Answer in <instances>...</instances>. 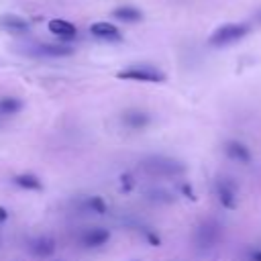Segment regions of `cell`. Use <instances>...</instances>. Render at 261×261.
Masks as SVG:
<instances>
[{
    "mask_svg": "<svg viewBox=\"0 0 261 261\" xmlns=\"http://www.w3.org/2000/svg\"><path fill=\"white\" fill-rule=\"evenodd\" d=\"M116 77L118 80H124V82H143V84H161L165 82V73L153 65H147V63H135V65H128L120 71H116Z\"/></svg>",
    "mask_w": 261,
    "mask_h": 261,
    "instance_id": "cell-2",
    "label": "cell"
},
{
    "mask_svg": "<svg viewBox=\"0 0 261 261\" xmlns=\"http://www.w3.org/2000/svg\"><path fill=\"white\" fill-rule=\"evenodd\" d=\"M0 27L8 29V31H12V33H27L31 24H29L24 18H20V16L4 14V16H0Z\"/></svg>",
    "mask_w": 261,
    "mask_h": 261,
    "instance_id": "cell-14",
    "label": "cell"
},
{
    "mask_svg": "<svg viewBox=\"0 0 261 261\" xmlns=\"http://www.w3.org/2000/svg\"><path fill=\"white\" fill-rule=\"evenodd\" d=\"M133 261H137V259H133Z\"/></svg>",
    "mask_w": 261,
    "mask_h": 261,
    "instance_id": "cell-21",
    "label": "cell"
},
{
    "mask_svg": "<svg viewBox=\"0 0 261 261\" xmlns=\"http://www.w3.org/2000/svg\"><path fill=\"white\" fill-rule=\"evenodd\" d=\"M10 184L22 192H43V179L33 171H20L10 177Z\"/></svg>",
    "mask_w": 261,
    "mask_h": 261,
    "instance_id": "cell-8",
    "label": "cell"
},
{
    "mask_svg": "<svg viewBox=\"0 0 261 261\" xmlns=\"http://www.w3.org/2000/svg\"><path fill=\"white\" fill-rule=\"evenodd\" d=\"M8 216H10L8 208H6V206H0V224H4V222L8 220Z\"/></svg>",
    "mask_w": 261,
    "mask_h": 261,
    "instance_id": "cell-19",
    "label": "cell"
},
{
    "mask_svg": "<svg viewBox=\"0 0 261 261\" xmlns=\"http://www.w3.org/2000/svg\"><path fill=\"white\" fill-rule=\"evenodd\" d=\"M141 237L147 241V245H151V247H159L161 245V237L151 228V226H143L141 228Z\"/></svg>",
    "mask_w": 261,
    "mask_h": 261,
    "instance_id": "cell-18",
    "label": "cell"
},
{
    "mask_svg": "<svg viewBox=\"0 0 261 261\" xmlns=\"http://www.w3.org/2000/svg\"><path fill=\"white\" fill-rule=\"evenodd\" d=\"M112 239L110 228L106 226H88L77 234V245L86 251H96L102 249L104 245H108Z\"/></svg>",
    "mask_w": 261,
    "mask_h": 261,
    "instance_id": "cell-4",
    "label": "cell"
},
{
    "mask_svg": "<svg viewBox=\"0 0 261 261\" xmlns=\"http://www.w3.org/2000/svg\"><path fill=\"white\" fill-rule=\"evenodd\" d=\"M90 33L102 41H120L122 33L118 31V27L110 24V22H94L90 24Z\"/></svg>",
    "mask_w": 261,
    "mask_h": 261,
    "instance_id": "cell-11",
    "label": "cell"
},
{
    "mask_svg": "<svg viewBox=\"0 0 261 261\" xmlns=\"http://www.w3.org/2000/svg\"><path fill=\"white\" fill-rule=\"evenodd\" d=\"M151 120H153L151 114L141 108H128L120 114V124L126 130H145L151 124Z\"/></svg>",
    "mask_w": 261,
    "mask_h": 261,
    "instance_id": "cell-6",
    "label": "cell"
},
{
    "mask_svg": "<svg viewBox=\"0 0 261 261\" xmlns=\"http://www.w3.org/2000/svg\"><path fill=\"white\" fill-rule=\"evenodd\" d=\"M33 55L39 57H67L73 53V49L69 45H57V43H41L37 47H33L31 51Z\"/></svg>",
    "mask_w": 261,
    "mask_h": 261,
    "instance_id": "cell-9",
    "label": "cell"
},
{
    "mask_svg": "<svg viewBox=\"0 0 261 261\" xmlns=\"http://www.w3.org/2000/svg\"><path fill=\"white\" fill-rule=\"evenodd\" d=\"M75 206H77L80 212H86V214H92V216H104L108 212V202L98 194H88V196L80 198L75 202Z\"/></svg>",
    "mask_w": 261,
    "mask_h": 261,
    "instance_id": "cell-7",
    "label": "cell"
},
{
    "mask_svg": "<svg viewBox=\"0 0 261 261\" xmlns=\"http://www.w3.org/2000/svg\"><path fill=\"white\" fill-rule=\"evenodd\" d=\"M257 18H259V20H261V12H259V14H257Z\"/></svg>",
    "mask_w": 261,
    "mask_h": 261,
    "instance_id": "cell-20",
    "label": "cell"
},
{
    "mask_svg": "<svg viewBox=\"0 0 261 261\" xmlns=\"http://www.w3.org/2000/svg\"><path fill=\"white\" fill-rule=\"evenodd\" d=\"M145 200L155 202V204H167V202H171L173 198H171V194L165 192V190H149V192H145Z\"/></svg>",
    "mask_w": 261,
    "mask_h": 261,
    "instance_id": "cell-16",
    "label": "cell"
},
{
    "mask_svg": "<svg viewBox=\"0 0 261 261\" xmlns=\"http://www.w3.org/2000/svg\"><path fill=\"white\" fill-rule=\"evenodd\" d=\"M49 33H53L55 37H59V39H63V41H71V39H75V35H77V31H75V27L69 22V20H63V18H53V20H49Z\"/></svg>",
    "mask_w": 261,
    "mask_h": 261,
    "instance_id": "cell-10",
    "label": "cell"
},
{
    "mask_svg": "<svg viewBox=\"0 0 261 261\" xmlns=\"http://www.w3.org/2000/svg\"><path fill=\"white\" fill-rule=\"evenodd\" d=\"M24 108V102L22 98L18 96H0V116L2 118H8V116H16L20 114V110Z\"/></svg>",
    "mask_w": 261,
    "mask_h": 261,
    "instance_id": "cell-12",
    "label": "cell"
},
{
    "mask_svg": "<svg viewBox=\"0 0 261 261\" xmlns=\"http://www.w3.org/2000/svg\"><path fill=\"white\" fill-rule=\"evenodd\" d=\"M112 16L120 22H139L143 20V12L135 6H120V8H114L112 10Z\"/></svg>",
    "mask_w": 261,
    "mask_h": 261,
    "instance_id": "cell-13",
    "label": "cell"
},
{
    "mask_svg": "<svg viewBox=\"0 0 261 261\" xmlns=\"http://www.w3.org/2000/svg\"><path fill=\"white\" fill-rule=\"evenodd\" d=\"M27 249H29V253L35 259H49L57 251V241L51 234H39V237H35V239L29 241V247Z\"/></svg>",
    "mask_w": 261,
    "mask_h": 261,
    "instance_id": "cell-5",
    "label": "cell"
},
{
    "mask_svg": "<svg viewBox=\"0 0 261 261\" xmlns=\"http://www.w3.org/2000/svg\"><path fill=\"white\" fill-rule=\"evenodd\" d=\"M133 188H135V175H133L130 171L120 173V175H118V190H120L122 194H128Z\"/></svg>",
    "mask_w": 261,
    "mask_h": 261,
    "instance_id": "cell-17",
    "label": "cell"
},
{
    "mask_svg": "<svg viewBox=\"0 0 261 261\" xmlns=\"http://www.w3.org/2000/svg\"><path fill=\"white\" fill-rule=\"evenodd\" d=\"M141 169L153 177H177L186 171V165L165 155H149L141 159Z\"/></svg>",
    "mask_w": 261,
    "mask_h": 261,
    "instance_id": "cell-1",
    "label": "cell"
},
{
    "mask_svg": "<svg viewBox=\"0 0 261 261\" xmlns=\"http://www.w3.org/2000/svg\"><path fill=\"white\" fill-rule=\"evenodd\" d=\"M226 153H228L232 159H239V161H247V159H249L247 149H245L241 143H234V141L226 143Z\"/></svg>",
    "mask_w": 261,
    "mask_h": 261,
    "instance_id": "cell-15",
    "label": "cell"
},
{
    "mask_svg": "<svg viewBox=\"0 0 261 261\" xmlns=\"http://www.w3.org/2000/svg\"><path fill=\"white\" fill-rule=\"evenodd\" d=\"M249 24H243V22H228V24H222L220 29H216L212 35H210V45L212 47H224V45H230L234 41H241L245 35H249Z\"/></svg>",
    "mask_w": 261,
    "mask_h": 261,
    "instance_id": "cell-3",
    "label": "cell"
}]
</instances>
